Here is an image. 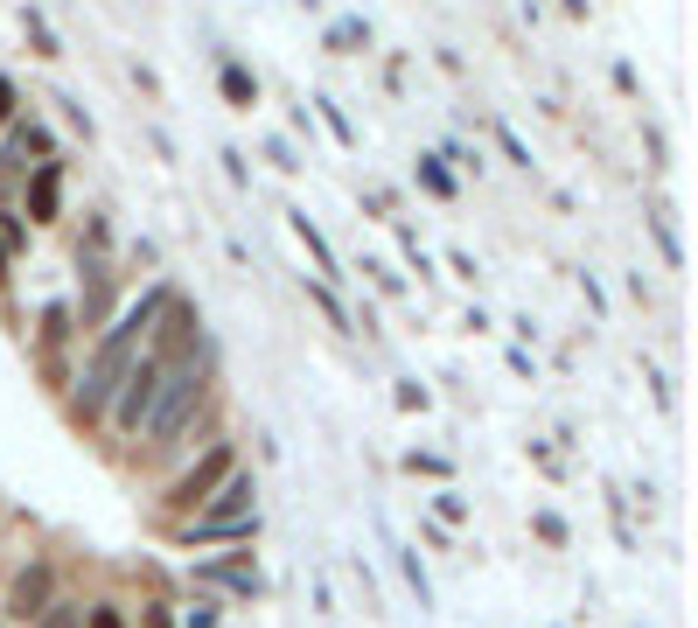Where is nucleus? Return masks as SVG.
I'll return each instance as SVG.
<instances>
[{
	"instance_id": "nucleus-1",
	"label": "nucleus",
	"mask_w": 698,
	"mask_h": 628,
	"mask_svg": "<svg viewBox=\"0 0 698 628\" xmlns=\"http://www.w3.org/2000/svg\"><path fill=\"white\" fill-rule=\"evenodd\" d=\"M161 307H168V286H154V294H140V307H126L119 322L106 328V343L91 350L85 377H77V391H70V412L77 419H106L112 412L119 384H126V371H134V356L147 350V328H154V314H161Z\"/></svg>"
},
{
	"instance_id": "nucleus-2",
	"label": "nucleus",
	"mask_w": 698,
	"mask_h": 628,
	"mask_svg": "<svg viewBox=\"0 0 698 628\" xmlns=\"http://www.w3.org/2000/svg\"><path fill=\"white\" fill-rule=\"evenodd\" d=\"M203 399H210V356H189V363H175V371L161 377V399H154V412H147V448H175V440L189 433V419L203 412Z\"/></svg>"
},
{
	"instance_id": "nucleus-3",
	"label": "nucleus",
	"mask_w": 698,
	"mask_h": 628,
	"mask_svg": "<svg viewBox=\"0 0 698 628\" xmlns=\"http://www.w3.org/2000/svg\"><path fill=\"white\" fill-rule=\"evenodd\" d=\"M258 531V510H252V475H238V468H230V475L217 482V495L210 503L196 510V523H189V544H217V538H252Z\"/></svg>"
},
{
	"instance_id": "nucleus-4",
	"label": "nucleus",
	"mask_w": 698,
	"mask_h": 628,
	"mask_svg": "<svg viewBox=\"0 0 698 628\" xmlns=\"http://www.w3.org/2000/svg\"><path fill=\"white\" fill-rule=\"evenodd\" d=\"M161 377H168V363H154V356L140 350L134 371H126V384H119V399H112V426H119V433H140V426H147L154 399H161Z\"/></svg>"
},
{
	"instance_id": "nucleus-5",
	"label": "nucleus",
	"mask_w": 698,
	"mask_h": 628,
	"mask_svg": "<svg viewBox=\"0 0 698 628\" xmlns=\"http://www.w3.org/2000/svg\"><path fill=\"white\" fill-rule=\"evenodd\" d=\"M230 468H238V461H230V448H210V454H203L183 482L168 489V503H175V510H203V503H210V489L230 475Z\"/></svg>"
},
{
	"instance_id": "nucleus-6",
	"label": "nucleus",
	"mask_w": 698,
	"mask_h": 628,
	"mask_svg": "<svg viewBox=\"0 0 698 628\" xmlns=\"http://www.w3.org/2000/svg\"><path fill=\"white\" fill-rule=\"evenodd\" d=\"M57 196H63V168L42 161L29 175V224H57Z\"/></svg>"
},
{
	"instance_id": "nucleus-7",
	"label": "nucleus",
	"mask_w": 698,
	"mask_h": 628,
	"mask_svg": "<svg viewBox=\"0 0 698 628\" xmlns=\"http://www.w3.org/2000/svg\"><path fill=\"white\" fill-rule=\"evenodd\" d=\"M42 608H49V566H29V572L14 580V600H8V615H14V621H36Z\"/></svg>"
},
{
	"instance_id": "nucleus-8",
	"label": "nucleus",
	"mask_w": 698,
	"mask_h": 628,
	"mask_svg": "<svg viewBox=\"0 0 698 628\" xmlns=\"http://www.w3.org/2000/svg\"><path fill=\"white\" fill-rule=\"evenodd\" d=\"M196 572H203V580H217V587H230V593H245V600L258 593V572L245 559H210V566H196Z\"/></svg>"
},
{
	"instance_id": "nucleus-9",
	"label": "nucleus",
	"mask_w": 698,
	"mask_h": 628,
	"mask_svg": "<svg viewBox=\"0 0 698 628\" xmlns=\"http://www.w3.org/2000/svg\"><path fill=\"white\" fill-rule=\"evenodd\" d=\"M106 307H112V273L106 258H85V322H98Z\"/></svg>"
},
{
	"instance_id": "nucleus-10",
	"label": "nucleus",
	"mask_w": 698,
	"mask_h": 628,
	"mask_svg": "<svg viewBox=\"0 0 698 628\" xmlns=\"http://www.w3.org/2000/svg\"><path fill=\"white\" fill-rule=\"evenodd\" d=\"M224 98H230V105H258V85H252L245 63H224Z\"/></svg>"
},
{
	"instance_id": "nucleus-11",
	"label": "nucleus",
	"mask_w": 698,
	"mask_h": 628,
	"mask_svg": "<svg viewBox=\"0 0 698 628\" xmlns=\"http://www.w3.org/2000/svg\"><path fill=\"white\" fill-rule=\"evenodd\" d=\"M21 154H49V134L29 119V126H14V140H8V161H21Z\"/></svg>"
},
{
	"instance_id": "nucleus-12",
	"label": "nucleus",
	"mask_w": 698,
	"mask_h": 628,
	"mask_svg": "<svg viewBox=\"0 0 698 628\" xmlns=\"http://www.w3.org/2000/svg\"><path fill=\"white\" fill-rule=\"evenodd\" d=\"M356 42H371L364 21H335V29H328V49H356Z\"/></svg>"
},
{
	"instance_id": "nucleus-13",
	"label": "nucleus",
	"mask_w": 698,
	"mask_h": 628,
	"mask_svg": "<svg viewBox=\"0 0 698 628\" xmlns=\"http://www.w3.org/2000/svg\"><path fill=\"white\" fill-rule=\"evenodd\" d=\"M63 335H70V307L57 301V307H49V314H42V343H63Z\"/></svg>"
},
{
	"instance_id": "nucleus-14",
	"label": "nucleus",
	"mask_w": 698,
	"mask_h": 628,
	"mask_svg": "<svg viewBox=\"0 0 698 628\" xmlns=\"http://www.w3.org/2000/svg\"><path fill=\"white\" fill-rule=\"evenodd\" d=\"M420 181H426L433 196H454V181H448V168H441V161H420Z\"/></svg>"
},
{
	"instance_id": "nucleus-15",
	"label": "nucleus",
	"mask_w": 698,
	"mask_h": 628,
	"mask_svg": "<svg viewBox=\"0 0 698 628\" xmlns=\"http://www.w3.org/2000/svg\"><path fill=\"white\" fill-rule=\"evenodd\" d=\"M42 628H77V608H70V600H57V608H42Z\"/></svg>"
},
{
	"instance_id": "nucleus-16",
	"label": "nucleus",
	"mask_w": 698,
	"mask_h": 628,
	"mask_svg": "<svg viewBox=\"0 0 698 628\" xmlns=\"http://www.w3.org/2000/svg\"><path fill=\"white\" fill-rule=\"evenodd\" d=\"M85 628H126V621H119V608H106V600H98V608H91V621H85Z\"/></svg>"
},
{
	"instance_id": "nucleus-17",
	"label": "nucleus",
	"mask_w": 698,
	"mask_h": 628,
	"mask_svg": "<svg viewBox=\"0 0 698 628\" xmlns=\"http://www.w3.org/2000/svg\"><path fill=\"white\" fill-rule=\"evenodd\" d=\"M8 119H14V85L0 77V126H8Z\"/></svg>"
},
{
	"instance_id": "nucleus-18",
	"label": "nucleus",
	"mask_w": 698,
	"mask_h": 628,
	"mask_svg": "<svg viewBox=\"0 0 698 628\" xmlns=\"http://www.w3.org/2000/svg\"><path fill=\"white\" fill-rule=\"evenodd\" d=\"M0 279H8V245H0Z\"/></svg>"
}]
</instances>
